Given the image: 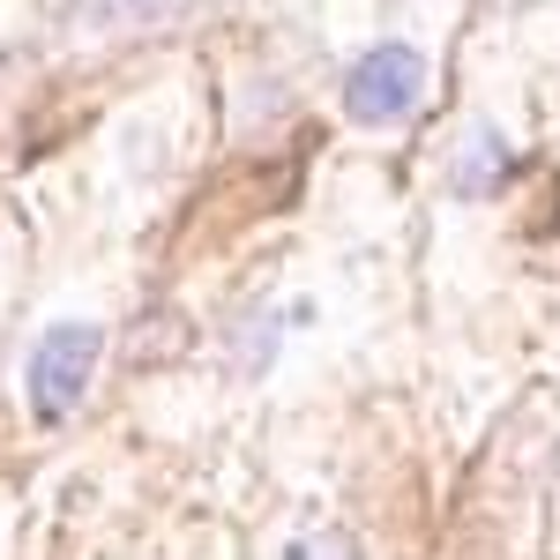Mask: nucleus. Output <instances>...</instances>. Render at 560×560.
<instances>
[{"mask_svg": "<svg viewBox=\"0 0 560 560\" xmlns=\"http://www.w3.org/2000/svg\"><path fill=\"white\" fill-rule=\"evenodd\" d=\"M419 97H427V60H419V45H374L366 60H351V75H345V113L359 128L404 120Z\"/></svg>", "mask_w": 560, "mask_h": 560, "instance_id": "2", "label": "nucleus"}, {"mask_svg": "<svg viewBox=\"0 0 560 560\" xmlns=\"http://www.w3.org/2000/svg\"><path fill=\"white\" fill-rule=\"evenodd\" d=\"M284 560H359V546H351L345 530H314V538H292Z\"/></svg>", "mask_w": 560, "mask_h": 560, "instance_id": "4", "label": "nucleus"}, {"mask_svg": "<svg viewBox=\"0 0 560 560\" xmlns=\"http://www.w3.org/2000/svg\"><path fill=\"white\" fill-rule=\"evenodd\" d=\"M240 366H247V374H261V366H269V351H277V322H261V329H240Z\"/></svg>", "mask_w": 560, "mask_h": 560, "instance_id": "5", "label": "nucleus"}, {"mask_svg": "<svg viewBox=\"0 0 560 560\" xmlns=\"http://www.w3.org/2000/svg\"><path fill=\"white\" fill-rule=\"evenodd\" d=\"M97 351H105V329H97V322H52V329L38 337L31 366H23L38 427H60V419L83 404L90 374H97Z\"/></svg>", "mask_w": 560, "mask_h": 560, "instance_id": "1", "label": "nucleus"}, {"mask_svg": "<svg viewBox=\"0 0 560 560\" xmlns=\"http://www.w3.org/2000/svg\"><path fill=\"white\" fill-rule=\"evenodd\" d=\"M509 165H516V158H509V142H501L493 128H478L471 142H464V158L448 165V179H456V195H493Z\"/></svg>", "mask_w": 560, "mask_h": 560, "instance_id": "3", "label": "nucleus"}]
</instances>
